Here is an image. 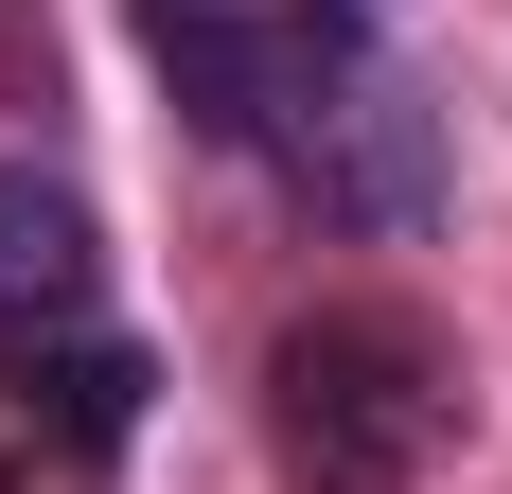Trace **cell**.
I'll return each mask as SVG.
<instances>
[{
    "label": "cell",
    "mask_w": 512,
    "mask_h": 494,
    "mask_svg": "<svg viewBox=\"0 0 512 494\" xmlns=\"http://www.w3.org/2000/svg\"><path fill=\"white\" fill-rule=\"evenodd\" d=\"M265 424L301 494H424V459L460 442V353L407 300H318L265 353Z\"/></svg>",
    "instance_id": "1"
},
{
    "label": "cell",
    "mask_w": 512,
    "mask_h": 494,
    "mask_svg": "<svg viewBox=\"0 0 512 494\" xmlns=\"http://www.w3.org/2000/svg\"><path fill=\"white\" fill-rule=\"evenodd\" d=\"M0 389L71 424V459H106L142 424V353L106 336V247H89V195L36 177V159H0Z\"/></svg>",
    "instance_id": "2"
},
{
    "label": "cell",
    "mask_w": 512,
    "mask_h": 494,
    "mask_svg": "<svg viewBox=\"0 0 512 494\" xmlns=\"http://www.w3.org/2000/svg\"><path fill=\"white\" fill-rule=\"evenodd\" d=\"M142 53L177 71L212 142H283L336 71H354V18L336 0H142Z\"/></svg>",
    "instance_id": "3"
},
{
    "label": "cell",
    "mask_w": 512,
    "mask_h": 494,
    "mask_svg": "<svg viewBox=\"0 0 512 494\" xmlns=\"http://www.w3.org/2000/svg\"><path fill=\"white\" fill-rule=\"evenodd\" d=\"M283 159H301V195L336 212V230H424V195H442V124H424V89L371 71V53L283 124Z\"/></svg>",
    "instance_id": "4"
}]
</instances>
